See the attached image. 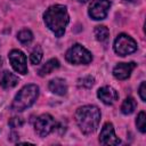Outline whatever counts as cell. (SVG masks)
<instances>
[{
	"instance_id": "7c38bea8",
	"label": "cell",
	"mask_w": 146,
	"mask_h": 146,
	"mask_svg": "<svg viewBox=\"0 0 146 146\" xmlns=\"http://www.w3.org/2000/svg\"><path fill=\"white\" fill-rule=\"evenodd\" d=\"M48 87H49V90L52 94L58 95V96H64L67 92L66 81L64 79H60V78H55V79L50 80Z\"/></svg>"
},
{
	"instance_id": "5bb4252c",
	"label": "cell",
	"mask_w": 146,
	"mask_h": 146,
	"mask_svg": "<svg viewBox=\"0 0 146 146\" xmlns=\"http://www.w3.org/2000/svg\"><path fill=\"white\" fill-rule=\"evenodd\" d=\"M59 67V62H58V59L57 58H51V59H49L44 65H42V67L39 70V75L40 76H44V75H48V74H50L54 70H56V68H58Z\"/></svg>"
},
{
	"instance_id": "d6986e66",
	"label": "cell",
	"mask_w": 146,
	"mask_h": 146,
	"mask_svg": "<svg viewBox=\"0 0 146 146\" xmlns=\"http://www.w3.org/2000/svg\"><path fill=\"white\" fill-rule=\"evenodd\" d=\"M136 125L141 133H145V131H146V114H145V112H140L138 114V116L136 119Z\"/></svg>"
},
{
	"instance_id": "cb8c5ba5",
	"label": "cell",
	"mask_w": 146,
	"mask_h": 146,
	"mask_svg": "<svg viewBox=\"0 0 146 146\" xmlns=\"http://www.w3.org/2000/svg\"><path fill=\"white\" fill-rule=\"evenodd\" d=\"M125 1H129V2H135L136 0H125Z\"/></svg>"
},
{
	"instance_id": "7a4b0ae2",
	"label": "cell",
	"mask_w": 146,
	"mask_h": 146,
	"mask_svg": "<svg viewBox=\"0 0 146 146\" xmlns=\"http://www.w3.org/2000/svg\"><path fill=\"white\" fill-rule=\"evenodd\" d=\"M100 110L95 105H84L76 110L75 121L82 133H94L100 122Z\"/></svg>"
},
{
	"instance_id": "8992f818",
	"label": "cell",
	"mask_w": 146,
	"mask_h": 146,
	"mask_svg": "<svg viewBox=\"0 0 146 146\" xmlns=\"http://www.w3.org/2000/svg\"><path fill=\"white\" fill-rule=\"evenodd\" d=\"M56 129V121L50 114H42L34 122V130L38 136L47 137Z\"/></svg>"
},
{
	"instance_id": "ac0fdd59",
	"label": "cell",
	"mask_w": 146,
	"mask_h": 146,
	"mask_svg": "<svg viewBox=\"0 0 146 146\" xmlns=\"http://www.w3.org/2000/svg\"><path fill=\"white\" fill-rule=\"evenodd\" d=\"M42 56H43V51H42L41 47L40 46H36L32 50V52L30 55V62H31V64H33V65L39 64L41 62V59H42Z\"/></svg>"
},
{
	"instance_id": "44dd1931",
	"label": "cell",
	"mask_w": 146,
	"mask_h": 146,
	"mask_svg": "<svg viewBox=\"0 0 146 146\" xmlns=\"http://www.w3.org/2000/svg\"><path fill=\"white\" fill-rule=\"evenodd\" d=\"M8 124H9V127H11V128H19V127H22L23 124H24V120H23V117H19V116H14V117H11L10 120H9V122H8Z\"/></svg>"
},
{
	"instance_id": "3957f363",
	"label": "cell",
	"mask_w": 146,
	"mask_h": 146,
	"mask_svg": "<svg viewBox=\"0 0 146 146\" xmlns=\"http://www.w3.org/2000/svg\"><path fill=\"white\" fill-rule=\"evenodd\" d=\"M39 96V87L36 84H26L24 86L15 96L11 110L16 112H23L26 108L31 107Z\"/></svg>"
},
{
	"instance_id": "4fadbf2b",
	"label": "cell",
	"mask_w": 146,
	"mask_h": 146,
	"mask_svg": "<svg viewBox=\"0 0 146 146\" xmlns=\"http://www.w3.org/2000/svg\"><path fill=\"white\" fill-rule=\"evenodd\" d=\"M18 83V78L10 73L9 71H2L0 72V87L3 89H10L14 88Z\"/></svg>"
},
{
	"instance_id": "9c48e42d",
	"label": "cell",
	"mask_w": 146,
	"mask_h": 146,
	"mask_svg": "<svg viewBox=\"0 0 146 146\" xmlns=\"http://www.w3.org/2000/svg\"><path fill=\"white\" fill-rule=\"evenodd\" d=\"M99 143L102 145H106V146H114V145H119L121 143V140L119 139V137H116L113 124L110 122H106L102 130H100V135H99Z\"/></svg>"
},
{
	"instance_id": "52a82bcc",
	"label": "cell",
	"mask_w": 146,
	"mask_h": 146,
	"mask_svg": "<svg viewBox=\"0 0 146 146\" xmlns=\"http://www.w3.org/2000/svg\"><path fill=\"white\" fill-rule=\"evenodd\" d=\"M110 8H111L110 0H92L89 6L88 14L92 19L102 21L107 16Z\"/></svg>"
},
{
	"instance_id": "7402d4cb",
	"label": "cell",
	"mask_w": 146,
	"mask_h": 146,
	"mask_svg": "<svg viewBox=\"0 0 146 146\" xmlns=\"http://www.w3.org/2000/svg\"><path fill=\"white\" fill-rule=\"evenodd\" d=\"M139 97L143 102H146V82L143 81L139 86Z\"/></svg>"
},
{
	"instance_id": "ffe728a7",
	"label": "cell",
	"mask_w": 146,
	"mask_h": 146,
	"mask_svg": "<svg viewBox=\"0 0 146 146\" xmlns=\"http://www.w3.org/2000/svg\"><path fill=\"white\" fill-rule=\"evenodd\" d=\"M94 82H95V79L92 76H90V75L89 76H84V78L78 80L79 87H82V88H90V87H92Z\"/></svg>"
},
{
	"instance_id": "30bf717a",
	"label": "cell",
	"mask_w": 146,
	"mask_h": 146,
	"mask_svg": "<svg viewBox=\"0 0 146 146\" xmlns=\"http://www.w3.org/2000/svg\"><path fill=\"white\" fill-rule=\"evenodd\" d=\"M97 97L105 105H113L117 100L119 94H117V91L114 88H112L110 86H104V87H102V88L98 89Z\"/></svg>"
},
{
	"instance_id": "e0dca14e",
	"label": "cell",
	"mask_w": 146,
	"mask_h": 146,
	"mask_svg": "<svg viewBox=\"0 0 146 146\" xmlns=\"http://www.w3.org/2000/svg\"><path fill=\"white\" fill-rule=\"evenodd\" d=\"M17 39L23 44H27L33 40V33L27 29H23L17 33Z\"/></svg>"
},
{
	"instance_id": "2e32d148",
	"label": "cell",
	"mask_w": 146,
	"mask_h": 146,
	"mask_svg": "<svg viewBox=\"0 0 146 146\" xmlns=\"http://www.w3.org/2000/svg\"><path fill=\"white\" fill-rule=\"evenodd\" d=\"M136 106H137L136 100L132 97H127L121 105V112L125 115H129L136 110Z\"/></svg>"
},
{
	"instance_id": "277c9868",
	"label": "cell",
	"mask_w": 146,
	"mask_h": 146,
	"mask_svg": "<svg viewBox=\"0 0 146 146\" xmlns=\"http://www.w3.org/2000/svg\"><path fill=\"white\" fill-rule=\"evenodd\" d=\"M65 58L68 63L74 65H87L92 60V55L83 46L76 43L66 51Z\"/></svg>"
},
{
	"instance_id": "603a6c76",
	"label": "cell",
	"mask_w": 146,
	"mask_h": 146,
	"mask_svg": "<svg viewBox=\"0 0 146 146\" xmlns=\"http://www.w3.org/2000/svg\"><path fill=\"white\" fill-rule=\"evenodd\" d=\"M78 1H79V2H82V3H84V2H87L88 0H78Z\"/></svg>"
},
{
	"instance_id": "5b68a950",
	"label": "cell",
	"mask_w": 146,
	"mask_h": 146,
	"mask_svg": "<svg viewBox=\"0 0 146 146\" xmlns=\"http://www.w3.org/2000/svg\"><path fill=\"white\" fill-rule=\"evenodd\" d=\"M137 50V42L128 34L121 33L114 41V51L119 56H127Z\"/></svg>"
},
{
	"instance_id": "6da1fadb",
	"label": "cell",
	"mask_w": 146,
	"mask_h": 146,
	"mask_svg": "<svg viewBox=\"0 0 146 146\" xmlns=\"http://www.w3.org/2000/svg\"><path fill=\"white\" fill-rule=\"evenodd\" d=\"M46 26L57 36L60 38L65 33V29L70 22L67 8L64 5L50 6L43 14Z\"/></svg>"
},
{
	"instance_id": "ba28073f",
	"label": "cell",
	"mask_w": 146,
	"mask_h": 146,
	"mask_svg": "<svg viewBox=\"0 0 146 146\" xmlns=\"http://www.w3.org/2000/svg\"><path fill=\"white\" fill-rule=\"evenodd\" d=\"M9 62L13 66V68L19 73V74H26L27 73V64H26V56L23 51L18 49H14L8 55Z\"/></svg>"
},
{
	"instance_id": "9a60e30c",
	"label": "cell",
	"mask_w": 146,
	"mask_h": 146,
	"mask_svg": "<svg viewBox=\"0 0 146 146\" xmlns=\"http://www.w3.org/2000/svg\"><path fill=\"white\" fill-rule=\"evenodd\" d=\"M95 38L99 42H105L110 36V31L105 25H98L95 27Z\"/></svg>"
},
{
	"instance_id": "8fae6325",
	"label": "cell",
	"mask_w": 146,
	"mask_h": 146,
	"mask_svg": "<svg viewBox=\"0 0 146 146\" xmlns=\"http://www.w3.org/2000/svg\"><path fill=\"white\" fill-rule=\"evenodd\" d=\"M136 67V64L133 62L130 63H119L113 68V75L117 80H125L131 75V72Z\"/></svg>"
}]
</instances>
